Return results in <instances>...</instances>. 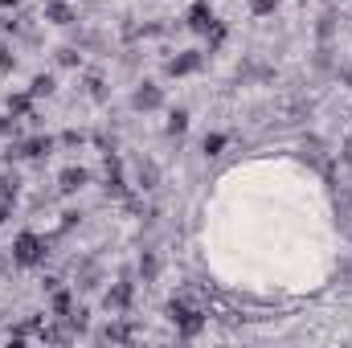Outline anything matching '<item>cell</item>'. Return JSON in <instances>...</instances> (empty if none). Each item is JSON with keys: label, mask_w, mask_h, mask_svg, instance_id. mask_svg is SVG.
Wrapping results in <instances>:
<instances>
[{"label": "cell", "mask_w": 352, "mask_h": 348, "mask_svg": "<svg viewBox=\"0 0 352 348\" xmlns=\"http://www.w3.org/2000/svg\"><path fill=\"white\" fill-rule=\"evenodd\" d=\"M246 4H250V12H254V17H270L283 0H246Z\"/></svg>", "instance_id": "ffe728a7"}, {"label": "cell", "mask_w": 352, "mask_h": 348, "mask_svg": "<svg viewBox=\"0 0 352 348\" xmlns=\"http://www.w3.org/2000/svg\"><path fill=\"white\" fill-rule=\"evenodd\" d=\"M50 152H54V135H33L21 144V156H29V160H50Z\"/></svg>", "instance_id": "ba28073f"}, {"label": "cell", "mask_w": 352, "mask_h": 348, "mask_svg": "<svg viewBox=\"0 0 352 348\" xmlns=\"http://www.w3.org/2000/svg\"><path fill=\"white\" fill-rule=\"evenodd\" d=\"M164 312H168V320H173V328H176V336H180V340H197V336H201V332H205V324H209V316H205V312H197V307H192V303H184V299H168V307H164Z\"/></svg>", "instance_id": "6da1fadb"}, {"label": "cell", "mask_w": 352, "mask_h": 348, "mask_svg": "<svg viewBox=\"0 0 352 348\" xmlns=\"http://www.w3.org/2000/svg\"><path fill=\"white\" fill-rule=\"evenodd\" d=\"M54 90H58V78H54V74H37V78L29 83V94H33V98H50Z\"/></svg>", "instance_id": "7c38bea8"}, {"label": "cell", "mask_w": 352, "mask_h": 348, "mask_svg": "<svg viewBox=\"0 0 352 348\" xmlns=\"http://www.w3.org/2000/svg\"><path fill=\"white\" fill-rule=\"evenodd\" d=\"M16 188H21L16 173H4V176H0V201H12V197H16Z\"/></svg>", "instance_id": "ac0fdd59"}, {"label": "cell", "mask_w": 352, "mask_h": 348, "mask_svg": "<svg viewBox=\"0 0 352 348\" xmlns=\"http://www.w3.org/2000/svg\"><path fill=\"white\" fill-rule=\"evenodd\" d=\"M82 140H87V135H82V131H66V135H62V144H66V148H78V144H82Z\"/></svg>", "instance_id": "7402d4cb"}, {"label": "cell", "mask_w": 352, "mask_h": 348, "mask_svg": "<svg viewBox=\"0 0 352 348\" xmlns=\"http://www.w3.org/2000/svg\"><path fill=\"white\" fill-rule=\"evenodd\" d=\"M45 4H58V0H45Z\"/></svg>", "instance_id": "d4e9b609"}, {"label": "cell", "mask_w": 352, "mask_h": 348, "mask_svg": "<svg viewBox=\"0 0 352 348\" xmlns=\"http://www.w3.org/2000/svg\"><path fill=\"white\" fill-rule=\"evenodd\" d=\"M45 21H50V25H74L78 17H74V8H70L66 0H58V4H45Z\"/></svg>", "instance_id": "30bf717a"}, {"label": "cell", "mask_w": 352, "mask_h": 348, "mask_svg": "<svg viewBox=\"0 0 352 348\" xmlns=\"http://www.w3.org/2000/svg\"><path fill=\"white\" fill-rule=\"evenodd\" d=\"M50 312H54L58 320H66V316L74 312V291H70V287H54V291H50Z\"/></svg>", "instance_id": "9c48e42d"}, {"label": "cell", "mask_w": 352, "mask_h": 348, "mask_svg": "<svg viewBox=\"0 0 352 348\" xmlns=\"http://www.w3.org/2000/svg\"><path fill=\"white\" fill-rule=\"evenodd\" d=\"M87 184H90V173L78 168V164L62 168V176H58V188H62V193H78V188H87Z\"/></svg>", "instance_id": "52a82bcc"}, {"label": "cell", "mask_w": 352, "mask_h": 348, "mask_svg": "<svg viewBox=\"0 0 352 348\" xmlns=\"http://www.w3.org/2000/svg\"><path fill=\"white\" fill-rule=\"evenodd\" d=\"M98 340H131V328H127V324H119V320H115V324H107V328H102V332H98Z\"/></svg>", "instance_id": "2e32d148"}, {"label": "cell", "mask_w": 352, "mask_h": 348, "mask_svg": "<svg viewBox=\"0 0 352 348\" xmlns=\"http://www.w3.org/2000/svg\"><path fill=\"white\" fill-rule=\"evenodd\" d=\"M16 4H21V0H0V8H8V12H12Z\"/></svg>", "instance_id": "cb8c5ba5"}, {"label": "cell", "mask_w": 352, "mask_h": 348, "mask_svg": "<svg viewBox=\"0 0 352 348\" xmlns=\"http://www.w3.org/2000/svg\"><path fill=\"white\" fill-rule=\"evenodd\" d=\"M131 299H135V283L123 274L119 283H111V287H107L102 307H107V312H127V307H131Z\"/></svg>", "instance_id": "277c9868"}, {"label": "cell", "mask_w": 352, "mask_h": 348, "mask_svg": "<svg viewBox=\"0 0 352 348\" xmlns=\"http://www.w3.org/2000/svg\"><path fill=\"white\" fill-rule=\"evenodd\" d=\"M201 66H205V50H180L176 58H168L164 74H168V78H188V74H197Z\"/></svg>", "instance_id": "3957f363"}, {"label": "cell", "mask_w": 352, "mask_h": 348, "mask_svg": "<svg viewBox=\"0 0 352 348\" xmlns=\"http://www.w3.org/2000/svg\"><path fill=\"white\" fill-rule=\"evenodd\" d=\"M221 148H226V135H221V131H209V135L201 140V152H205L209 160H213V156H221Z\"/></svg>", "instance_id": "9a60e30c"}, {"label": "cell", "mask_w": 352, "mask_h": 348, "mask_svg": "<svg viewBox=\"0 0 352 348\" xmlns=\"http://www.w3.org/2000/svg\"><path fill=\"white\" fill-rule=\"evenodd\" d=\"M213 25H217V17H213L209 0H192V8H188V29H192V33H209Z\"/></svg>", "instance_id": "8992f818"}, {"label": "cell", "mask_w": 352, "mask_h": 348, "mask_svg": "<svg viewBox=\"0 0 352 348\" xmlns=\"http://www.w3.org/2000/svg\"><path fill=\"white\" fill-rule=\"evenodd\" d=\"M8 111H12L16 119H21V115L33 119V94H29V90H25V94H8Z\"/></svg>", "instance_id": "4fadbf2b"}, {"label": "cell", "mask_w": 352, "mask_h": 348, "mask_svg": "<svg viewBox=\"0 0 352 348\" xmlns=\"http://www.w3.org/2000/svg\"><path fill=\"white\" fill-rule=\"evenodd\" d=\"M8 70H16V54L8 41H0V74H8Z\"/></svg>", "instance_id": "d6986e66"}, {"label": "cell", "mask_w": 352, "mask_h": 348, "mask_svg": "<svg viewBox=\"0 0 352 348\" xmlns=\"http://www.w3.org/2000/svg\"><path fill=\"white\" fill-rule=\"evenodd\" d=\"M8 213H12V201H0V226L8 221Z\"/></svg>", "instance_id": "603a6c76"}, {"label": "cell", "mask_w": 352, "mask_h": 348, "mask_svg": "<svg viewBox=\"0 0 352 348\" xmlns=\"http://www.w3.org/2000/svg\"><path fill=\"white\" fill-rule=\"evenodd\" d=\"M164 131H168L173 140H180V135L188 131V111H184V107H176V111H168V123H164Z\"/></svg>", "instance_id": "8fae6325"}, {"label": "cell", "mask_w": 352, "mask_h": 348, "mask_svg": "<svg viewBox=\"0 0 352 348\" xmlns=\"http://www.w3.org/2000/svg\"><path fill=\"white\" fill-rule=\"evenodd\" d=\"M160 107H164V90L156 87V83H140V87L131 90V111L152 115V111H160Z\"/></svg>", "instance_id": "5b68a950"}, {"label": "cell", "mask_w": 352, "mask_h": 348, "mask_svg": "<svg viewBox=\"0 0 352 348\" xmlns=\"http://www.w3.org/2000/svg\"><path fill=\"white\" fill-rule=\"evenodd\" d=\"M45 238L41 234H33V230H21L16 238H12V246H8V259L12 266H41L45 262Z\"/></svg>", "instance_id": "7a4b0ae2"}, {"label": "cell", "mask_w": 352, "mask_h": 348, "mask_svg": "<svg viewBox=\"0 0 352 348\" xmlns=\"http://www.w3.org/2000/svg\"><path fill=\"white\" fill-rule=\"evenodd\" d=\"M58 66H66V70H74V66H82V54H78L74 45H62V50H58Z\"/></svg>", "instance_id": "e0dca14e"}, {"label": "cell", "mask_w": 352, "mask_h": 348, "mask_svg": "<svg viewBox=\"0 0 352 348\" xmlns=\"http://www.w3.org/2000/svg\"><path fill=\"white\" fill-rule=\"evenodd\" d=\"M140 274H144V283H156V274H160V259H156L152 250L140 254Z\"/></svg>", "instance_id": "5bb4252c"}, {"label": "cell", "mask_w": 352, "mask_h": 348, "mask_svg": "<svg viewBox=\"0 0 352 348\" xmlns=\"http://www.w3.org/2000/svg\"><path fill=\"white\" fill-rule=\"evenodd\" d=\"M0 135H16V115H0Z\"/></svg>", "instance_id": "44dd1931"}]
</instances>
